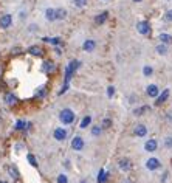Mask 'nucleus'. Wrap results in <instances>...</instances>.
I'll list each match as a JSON object with an SVG mask.
<instances>
[{"label": "nucleus", "mask_w": 172, "mask_h": 183, "mask_svg": "<svg viewBox=\"0 0 172 183\" xmlns=\"http://www.w3.org/2000/svg\"><path fill=\"white\" fill-rule=\"evenodd\" d=\"M101 132H102V129H101L99 126H93V127H91V135H93V137H99Z\"/></svg>", "instance_id": "obj_28"}, {"label": "nucleus", "mask_w": 172, "mask_h": 183, "mask_svg": "<svg viewBox=\"0 0 172 183\" xmlns=\"http://www.w3.org/2000/svg\"><path fill=\"white\" fill-rule=\"evenodd\" d=\"M136 31H138L140 34H143V36H147V34L150 33V25H149V22H146V20L138 22V23H136Z\"/></svg>", "instance_id": "obj_4"}, {"label": "nucleus", "mask_w": 172, "mask_h": 183, "mask_svg": "<svg viewBox=\"0 0 172 183\" xmlns=\"http://www.w3.org/2000/svg\"><path fill=\"white\" fill-rule=\"evenodd\" d=\"M82 48L86 50L87 53H90V51H93V50L96 48V42H95L93 39H87L86 42H84V45H82Z\"/></svg>", "instance_id": "obj_15"}, {"label": "nucleus", "mask_w": 172, "mask_h": 183, "mask_svg": "<svg viewBox=\"0 0 172 183\" xmlns=\"http://www.w3.org/2000/svg\"><path fill=\"white\" fill-rule=\"evenodd\" d=\"M157 147H158V141H157L155 138H150V140H147V141L144 143V151H146V152H155Z\"/></svg>", "instance_id": "obj_7"}, {"label": "nucleus", "mask_w": 172, "mask_h": 183, "mask_svg": "<svg viewBox=\"0 0 172 183\" xmlns=\"http://www.w3.org/2000/svg\"><path fill=\"white\" fill-rule=\"evenodd\" d=\"M57 183H68L67 176H65V174H61V176H57Z\"/></svg>", "instance_id": "obj_33"}, {"label": "nucleus", "mask_w": 172, "mask_h": 183, "mask_svg": "<svg viewBox=\"0 0 172 183\" xmlns=\"http://www.w3.org/2000/svg\"><path fill=\"white\" fill-rule=\"evenodd\" d=\"M0 76H2V68H0Z\"/></svg>", "instance_id": "obj_43"}, {"label": "nucleus", "mask_w": 172, "mask_h": 183, "mask_svg": "<svg viewBox=\"0 0 172 183\" xmlns=\"http://www.w3.org/2000/svg\"><path fill=\"white\" fill-rule=\"evenodd\" d=\"M81 183H87V180H81Z\"/></svg>", "instance_id": "obj_41"}, {"label": "nucleus", "mask_w": 172, "mask_h": 183, "mask_svg": "<svg viewBox=\"0 0 172 183\" xmlns=\"http://www.w3.org/2000/svg\"><path fill=\"white\" fill-rule=\"evenodd\" d=\"M168 176H169V174H168V172H165V174H163V177H161V182H166Z\"/></svg>", "instance_id": "obj_37"}, {"label": "nucleus", "mask_w": 172, "mask_h": 183, "mask_svg": "<svg viewBox=\"0 0 172 183\" xmlns=\"http://www.w3.org/2000/svg\"><path fill=\"white\" fill-rule=\"evenodd\" d=\"M28 53H30L31 56H37V57H42L43 56V50L41 48V47H37V45L30 47V48H28Z\"/></svg>", "instance_id": "obj_13"}, {"label": "nucleus", "mask_w": 172, "mask_h": 183, "mask_svg": "<svg viewBox=\"0 0 172 183\" xmlns=\"http://www.w3.org/2000/svg\"><path fill=\"white\" fill-rule=\"evenodd\" d=\"M166 115H168V116H166V118H168V120H169V121H172V112H169V113H166Z\"/></svg>", "instance_id": "obj_38"}, {"label": "nucleus", "mask_w": 172, "mask_h": 183, "mask_svg": "<svg viewBox=\"0 0 172 183\" xmlns=\"http://www.w3.org/2000/svg\"><path fill=\"white\" fill-rule=\"evenodd\" d=\"M107 177H109V174L104 169H101L99 174H98V183H106L107 182Z\"/></svg>", "instance_id": "obj_22"}, {"label": "nucleus", "mask_w": 172, "mask_h": 183, "mask_svg": "<svg viewBox=\"0 0 172 183\" xmlns=\"http://www.w3.org/2000/svg\"><path fill=\"white\" fill-rule=\"evenodd\" d=\"M147 110H149V107H147V106H143V107L135 109V110H133V115H135V116H141V115H143L144 112H147Z\"/></svg>", "instance_id": "obj_24"}, {"label": "nucleus", "mask_w": 172, "mask_h": 183, "mask_svg": "<svg viewBox=\"0 0 172 183\" xmlns=\"http://www.w3.org/2000/svg\"><path fill=\"white\" fill-rule=\"evenodd\" d=\"M0 183H8V182H5V180H0Z\"/></svg>", "instance_id": "obj_40"}, {"label": "nucleus", "mask_w": 172, "mask_h": 183, "mask_svg": "<svg viewBox=\"0 0 172 183\" xmlns=\"http://www.w3.org/2000/svg\"><path fill=\"white\" fill-rule=\"evenodd\" d=\"M84 146H86V143H84V138L82 137H75L71 140V147L75 151H82Z\"/></svg>", "instance_id": "obj_8"}, {"label": "nucleus", "mask_w": 172, "mask_h": 183, "mask_svg": "<svg viewBox=\"0 0 172 183\" xmlns=\"http://www.w3.org/2000/svg\"><path fill=\"white\" fill-rule=\"evenodd\" d=\"M107 95H109V98H112V96L115 95V87H112V86H110V87L107 89Z\"/></svg>", "instance_id": "obj_36"}, {"label": "nucleus", "mask_w": 172, "mask_h": 183, "mask_svg": "<svg viewBox=\"0 0 172 183\" xmlns=\"http://www.w3.org/2000/svg\"><path fill=\"white\" fill-rule=\"evenodd\" d=\"M169 95H171L169 89L163 90V93H161V95H158V96H157V101H155V104H157V106H161V104H163V102H165V101L169 98Z\"/></svg>", "instance_id": "obj_11"}, {"label": "nucleus", "mask_w": 172, "mask_h": 183, "mask_svg": "<svg viewBox=\"0 0 172 183\" xmlns=\"http://www.w3.org/2000/svg\"><path fill=\"white\" fill-rule=\"evenodd\" d=\"M133 134H135L136 137H146V135H147V127H146L144 124H138V126L135 127Z\"/></svg>", "instance_id": "obj_12"}, {"label": "nucleus", "mask_w": 172, "mask_h": 183, "mask_svg": "<svg viewBox=\"0 0 172 183\" xmlns=\"http://www.w3.org/2000/svg\"><path fill=\"white\" fill-rule=\"evenodd\" d=\"M67 135H68V132H67L64 127H56L54 132H53V137H54L56 141H64V140L67 138Z\"/></svg>", "instance_id": "obj_5"}, {"label": "nucleus", "mask_w": 172, "mask_h": 183, "mask_svg": "<svg viewBox=\"0 0 172 183\" xmlns=\"http://www.w3.org/2000/svg\"><path fill=\"white\" fill-rule=\"evenodd\" d=\"M75 118H76V115H75V112H73L71 109H64V110L59 113V120H61V123L65 124V126L73 124Z\"/></svg>", "instance_id": "obj_1"}, {"label": "nucleus", "mask_w": 172, "mask_h": 183, "mask_svg": "<svg viewBox=\"0 0 172 183\" xmlns=\"http://www.w3.org/2000/svg\"><path fill=\"white\" fill-rule=\"evenodd\" d=\"M42 70L45 72V73H53V72L56 70V65H54L51 61H47V62H43Z\"/></svg>", "instance_id": "obj_18"}, {"label": "nucleus", "mask_w": 172, "mask_h": 183, "mask_svg": "<svg viewBox=\"0 0 172 183\" xmlns=\"http://www.w3.org/2000/svg\"><path fill=\"white\" fill-rule=\"evenodd\" d=\"M73 3H75V6H78V8H84L87 5V0H73Z\"/></svg>", "instance_id": "obj_31"}, {"label": "nucleus", "mask_w": 172, "mask_h": 183, "mask_svg": "<svg viewBox=\"0 0 172 183\" xmlns=\"http://www.w3.org/2000/svg\"><path fill=\"white\" fill-rule=\"evenodd\" d=\"M90 123H91V116H88V115H87L86 118H84V120L81 121V124H79V127H81V129H87V127L90 126Z\"/></svg>", "instance_id": "obj_25"}, {"label": "nucleus", "mask_w": 172, "mask_h": 183, "mask_svg": "<svg viewBox=\"0 0 172 183\" xmlns=\"http://www.w3.org/2000/svg\"><path fill=\"white\" fill-rule=\"evenodd\" d=\"M132 2H135V3H140V2H143V0H132Z\"/></svg>", "instance_id": "obj_39"}, {"label": "nucleus", "mask_w": 172, "mask_h": 183, "mask_svg": "<svg viewBox=\"0 0 172 183\" xmlns=\"http://www.w3.org/2000/svg\"><path fill=\"white\" fill-rule=\"evenodd\" d=\"M165 147H168V149H172V137L165 138Z\"/></svg>", "instance_id": "obj_34"}, {"label": "nucleus", "mask_w": 172, "mask_h": 183, "mask_svg": "<svg viewBox=\"0 0 172 183\" xmlns=\"http://www.w3.org/2000/svg\"><path fill=\"white\" fill-rule=\"evenodd\" d=\"M118 166H120V169H121V171L127 172V171L132 169V161H130L129 158H121V160L118 161Z\"/></svg>", "instance_id": "obj_9"}, {"label": "nucleus", "mask_w": 172, "mask_h": 183, "mask_svg": "<svg viewBox=\"0 0 172 183\" xmlns=\"http://www.w3.org/2000/svg\"><path fill=\"white\" fill-rule=\"evenodd\" d=\"M3 99H5V102H6L8 106H14V104L17 102V98H16V96H14L12 93H6Z\"/></svg>", "instance_id": "obj_19"}, {"label": "nucleus", "mask_w": 172, "mask_h": 183, "mask_svg": "<svg viewBox=\"0 0 172 183\" xmlns=\"http://www.w3.org/2000/svg\"><path fill=\"white\" fill-rule=\"evenodd\" d=\"M107 17H109V12L104 11V12H101V14H98V16L95 17V23H96V25H102V23L107 20Z\"/></svg>", "instance_id": "obj_14"}, {"label": "nucleus", "mask_w": 172, "mask_h": 183, "mask_svg": "<svg viewBox=\"0 0 172 183\" xmlns=\"http://www.w3.org/2000/svg\"><path fill=\"white\" fill-rule=\"evenodd\" d=\"M155 51H157L158 54L165 56V54H168V45H166V44H160V45L155 47Z\"/></svg>", "instance_id": "obj_21"}, {"label": "nucleus", "mask_w": 172, "mask_h": 183, "mask_svg": "<svg viewBox=\"0 0 172 183\" xmlns=\"http://www.w3.org/2000/svg\"><path fill=\"white\" fill-rule=\"evenodd\" d=\"M45 19H47V20H50V22L56 20V9H53V8H47V9H45Z\"/></svg>", "instance_id": "obj_16"}, {"label": "nucleus", "mask_w": 172, "mask_h": 183, "mask_svg": "<svg viewBox=\"0 0 172 183\" xmlns=\"http://www.w3.org/2000/svg\"><path fill=\"white\" fill-rule=\"evenodd\" d=\"M146 93H147V96H150V98H157V96L160 95V90H158V87H157L155 84H150V86H147Z\"/></svg>", "instance_id": "obj_10"}, {"label": "nucleus", "mask_w": 172, "mask_h": 183, "mask_svg": "<svg viewBox=\"0 0 172 183\" xmlns=\"http://www.w3.org/2000/svg\"><path fill=\"white\" fill-rule=\"evenodd\" d=\"M158 41H161V44H166V45H171L172 44V36L168 33H161L158 36Z\"/></svg>", "instance_id": "obj_17"}, {"label": "nucleus", "mask_w": 172, "mask_h": 183, "mask_svg": "<svg viewBox=\"0 0 172 183\" xmlns=\"http://www.w3.org/2000/svg\"><path fill=\"white\" fill-rule=\"evenodd\" d=\"M11 25H12V16H11V14H3V16L0 17V28L6 30V28H9Z\"/></svg>", "instance_id": "obj_6"}, {"label": "nucleus", "mask_w": 172, "mask_h": 183, "mask_svg": "<svg viewBox=\"0 0 172 183\" xmlns=\"http://www.w3.org/2000/svg\"><path fill=\"white\" fill-rule=\"evenodd\" d=\"M8 172H9V176H12L14 179H19L20 176H19V171L16 169V166H9L8 168Z\"/></svg>", "instance_id": "obj_26"}, {"label": "nucleus", "mask_w": 172, "mask_h": 183, "mask_svg": "<svg viewBox=\"0 0 172 183\" xmlns=\"http://www.w3.org/2000/svg\"><path fill=\"white\" fill-rule=\"evenodd\" d=\"M165 19H166L168 22H172V9H169V11L165 14Z\"/></svg>", "instance_id": "obj_35"}, {"label": "nucleus", "mask_w": 172, "mask_h": 183, "mask_svg": "<svg viewBox=\"0 0 172 183\" xmlns=\"http://www.w3.org/2000/svg\"><path fill=\"white\" fill-rule=\"evenodd\" d=\"M27 158H28V161H30V165H31V166H37V161H36V158H34V155H33V154H28V155H27Z\"/></svg>", "instance_id": "obj_30"}, {"label": "nucleus", "mask_w": 172, "mask_h": 183, "mask_svg": "<svg viewBox=\"0 0 172 183\" xmlns=\"http://www.w3.org/2000/svg\"><path fill=\"white\" fill-rule=\"evenodd\" d=\"M81 65V62L79 61H71L68 65H67V70H65V82L64 84H68L70 82V79H71V75L78 70V67Z\"/></svg>", "instance_id": "obj_2"}, {"label": "nucleus", "mask_w": 172, "mask_h": 183, "mask_svg": "<svg viewBox=\"0 0 172 183\" xmlns=\"http://www.w3.org/2000/svg\"><path fill=\"white\" fill-rule=\"evenodd\" d=\"M160 168H161V161L158 158H155V157H150L146 161V169H149V171H157Z\"/></svg>", "instance_id": "obj_3"}, {"label": "nucleus", "mask_w": 172, "mask_h": 183, "mask_svg": "<svg viewBox=\"0 0 172 183\" xmlns=\"http://www.w3.org/2000/svg\"><path fill=\"white\" fill-rule=\"evenodd\" d=\"M124 183H132V182H129V180H126V182H124Z\"/></svg>", "instance_id": "obj_42"}, {"label": "nucleus", "mask_w": 172, "mask_h": 183, "mask_svg": "<svg viewBox=\"0 0 172 183\" xmlns=\"http://www.w3.org/2000/svg\"><path fill=\"white\" fill-rule=\"evenodd\" d=\"M25 126H27L25 120H19V121L16 123V131H23V129H25Z\"/></svg>", "instance_id": "obj_27"}, {"label": "nucleus", "mask_w": 172, "mask_h": 183, "mask_svg": "<svg viewBox=\"0 0 172 183\" xmlns=\"http://www.w3.org/2000/svg\"><path fill=\"white\" fill-rule=\"evenodd\" d=\"M67 17V9L65 8H57L56 9V20H64Z\"/></svg>", "instance_id": "obj_20"}, {"label": "nucleus", "mask_w": 172, "mask_h": 183, "mask_svg": "<svg viewBox=\"0 0 172 183\" xmlns=\"http://www.w3.org/2000/svg\"><path fill=\"white\" fill-rule=\"evenodd\" d=\"M43 42L47 44H53V45H59L61 44V37H43Z\"/></svg>", "instance_id": "obj_23"}, {"label": "nucleus", "mask_w": 172, "mask_h": 183, "mask_svg": "<svg viewBox=\"0 0 172 183\" xmlns=\"http://www.w3.org/2000/svg\"><path fill=\"white\" fill-rule=\"evenodd\" d=\"M143 73H144V76H150V75L154 73V70H152L150 65H146V67L143 68Z\"/></svg>", "instance_id": "obj_29"}, {"label": "nucleus", "mask_w": 172, "mask_h": 183, "mask_svg": "<svg viewBox=\"0 0 172 183\" xmlns=\"http://www.w3.org/2000/svg\"><path fill=\"white\" fill-rule=\"evenodd\" d=\"M110 126H112V120H110V118H104V120H102V126H101V127L107 129V127H110Z\"/></svg>", "instance_id": "obj_32"}]
</instances>
